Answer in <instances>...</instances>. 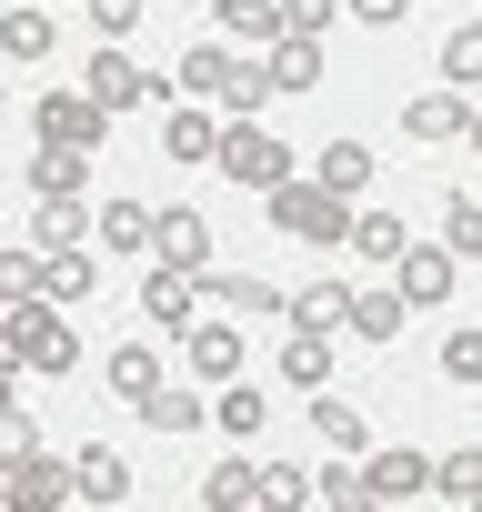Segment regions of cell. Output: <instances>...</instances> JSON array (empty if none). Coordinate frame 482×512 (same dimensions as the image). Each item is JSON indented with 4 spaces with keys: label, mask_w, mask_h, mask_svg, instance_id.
I'll use <instances>...</instances> for the list:
<instances>
[{
    "label": "cell",
    "mask_w": 482,
    "mask_h": 512,
    "mask_svg": "<svg viewBox=\"0 0 482 512\" xmlns=\"http://www.w3.org/2000/svg\"><path fill=\"white\" fill-rule=\"evenodd\" d=\"M91 181V151H71V141H41V161H31V191L51 201V191H81Z\"/></svg>",
    "instance_id": "27"
},
{
    "label": "cell",
    "mask_w": 482,
    "mask_h": 512,
    "mask_svg": "<svg viewBox=\"0 0 482 512\" xmlns=\"http://www.w3.org/2000/svg\"><path fill=\"white\" fill-rule=\"evenodd\" d=\"M161 262H171V272H191V282L211 272V221H201L191 201H171V211H161Z\"/></svg>",
    "instance_id": "13"
},
{
    "label": "cell",
    "mask_w": 482,
    "mask_h": 512,
    "mask_svg": "<svg viewBox=\"0 0 482 512\" xmlns=\"http://www.w3.org/2000/svg\"><path fill=\"white\" fill-rule=\"evenodd\" d=\"M161 151H171V161H211V151H221V121H211V111H161Z\"/></svg>",
    "instance_id": "23"
},
{
    "label": "cell",
    "mask_w": 482,
    "mask_h": 512,
    "mask_svg": "<svg viewBox=\"0 0 482 512\" xmlns=\"http://www.w3.org/2000/svg\"><path fill=\"white\" fill-rule=\"evenodd\" d=\"M312 502H332V512H342V502H372V492H362V472H342V462H322V472H312Z\"/></svg>",
    "instance_id": "39"
},
{
    "label": "cell",
    "mask_w": 482,
    "mask_h": 512,
    "mask_svg": "<svg viewBox=\"0 0 482 512\" xmlns=\"http://www.w3.org/2000/svg\"><path fill=\"white\" fill-rule=\"evenodd\" d=\"M402 312H412L402 282H392V292H362V302H352V332H362V342H402Z\"/></svg>",
    "instance_id": "28"
},
{
    "label": "cell",
    "mask_w": 482,
    "mask_h": 512,
    "mask_svg": "<svg viewBox=\"0 0 482 512\" xmlns=\"http://www.w3.org/2000/svg\"><path fill=\"white\" fill-rule=\"evenodd\" d=\"M41 292H51L61 312H81V302L101 292V272H91V251H41Z\"/></svg>",
    "instance_id": "16"
},
{
    "label": "cell",
    "mask_w": 482,
    "mask_h": 512,
    "mask_svg": "<svg viewBox=\"0 0 482 512\" xmlns=\"http://www.w3.org/2000/svg\"><path fill=\"white\" fill-rule=\"evenodd\" d=\"M442 372H452V382H482V332H452V342H442Z\"/></svg>",
    "instance_id": "40"
},
{
    "label": "cell",
    "mask_w": 482,
    "mask_h": 512,
    "mask_svg": "<svg viewBox=\"0 0 482 512\" xmlns=\"http://www.w3.org/2000/svg\"><path fill=\"white\" fill-rule=\"evenodd\" d=\"M11 502H81V462H41V452H31V462L11 472Z\"/></svg>",
    "instance_id": "21"
},
{
    "label": "cell",
    "mask_w": 482,
    "mask_h": 512,
    "mask_svg": "<svg viewBox=\"0 0 482 512\" xmlns=\"http://www.w3.org/2000/svg\"><path fill=\"white\" fill-rule=\"evenodd\" d=\"M312 422H322L332 452H362V412H352V402H312Z\"/></svg>",
    "instance_id": "37"
},
{
    "label": "cell",
    "mask_w": 482,
    "mask_h": 512,
    "mask_svg": "<svg viewBox=\"0 0 482 512\" xmlns=\"http://www.w3.org/2000/svg\"><path fill=\"white\" fill-rule=\"evenodd\" d=\"M61 31H51V11H0V51H11V61H41Z\"/></svg>",
    "instance_id": "31"
},
{
    "label": "cell",
    "mask_w": 482,
    "mask_h": 512,
    "mask_svg": "<svg viewBox=\"0 0 482 512\" xmlns=\"http://www.w3.org/2000/svg\"><path fill=\"white\" fill-rule=\"evenodd\" d=\"M272 231H292V241H312V251H352V201L332 191V181H282L272 191Z\"/></svg>",
    "instance_id": "3"
},
{
    "label": "cell",
    "mask_w": 482,
    "mask_h": 512,
    "mask_svg": "<svg viewBox=\"0 0 482 512\" xmlns=\"http://www.w3.org/2000/svg\"><path fill=\"white\" fill-rule=\"evenodd\" d=\"M101 241L111 251H161V211L151 201H101Z\"/></svg>",
    "instance_id": "17"
},
{
    "label": "cell",
    "mask_w": 482,
    "mask_h": 512,
    "mask_svg": "<svg viewBox=\"0 0 482 512\" xmlns=\"http://www.w3.org/2000/svg\"><path fill=\"white\" fill-rule=\"evenodd\" d=\"M262 502H312V472L302 462H262Z\"/></svg>",
    "instance_id": "38"
},
{
    "label": "cell",
    "mask_w": 482,
    "mask_h": 512,
    "mask_svg": "<svg viewBox=\"0 0 482 512\" xmlns=\"http://www.w3.org/2000/svg\"><path fill=\"white\" fill-rule=\"evenodd\" d=\"M31 131H41V141H71V151H101L111 111H101L91 91H41V101H31Z\"/></svg>",
    "instance_id": "5"
},
{
    "label": "cell",
    "mask_w": 482,
    "mask_h": 512,
    "mask_svg": "<svg viewBox=\"0 0 482 512\" xmlns=\"http://www.w3.org/2000/svg\"><path fill=\"white\" fill-rule=\"evenodd\" d=\"M352 21H372V31H402V21H412V0H352Z\"/></svg>",
    "instance_id": "43"
},
{
    "label": "cell",
    "mask_w": 482,
    "mask_h": 512,
    "mask_svg": "<svg viewBox=\"0 0 482 512\" xmlns=\"http://www.w3.org/2000/svg\"><path fill=\"white\" fill-rule=\"evenodd\" d=\"M442 81H482V21H462L442 41Z\"/></svg>",
    "instance_id": "35"
},
{
    "label": "cell",
    "mask_w": 482,
    "mask_h": 512,
    "mask_svg": "<svg viewBox=\"0 0 482 512\" xmlns=\"http://www.w3.org/2000/svg\"><path fill=\"white\" fill-rule=\"evenodd\" d=\"M181 362H191V382L221 392V382H241V332H231V322H191V332H181Z\"/></svg>",
    "instance_id": "11"
},
{
    "label": "cell",
    "mask_w": 482,
    "mask_h": 512,
    "mask_svg": "<svg viewBox=\"0 0 482 512\" xmlns=\"http://www.w3.org/2000/svg\"><path fill=\"white\" fill-rule=\"evenodd\" d=\"M81 91L121 121V111H141V101H151V71H141L131 51H91V61H81Z\"/></svg>",
    "instance_id": "8"
},
{
    "label": "cell",
    "mask_w": 482,
    "mask_h": 512,
    "mask_svg": "<svg viewBox=\"0 0 482 512\" xmlns=\"http://www.w3.org/2000/svg\"><path fill=\"white\" fill-rule=\"evenodd\" d=\"M372 171H382V161H372V151H362V141H332V151H322V161H312V181H332V191H342V201H362V191H372Z\"/></svg>",
    "instance_id": "24"
},
{
    "label": "cell",
    "mask_w": 482,
    "mask_h": 512,
    "mask_svg": "<svg viewBox=\"0 0 482 512\" xmlns=\"http://www.w3.org/2000/svg\"><path fill=\"white\" fill-rule=\"evenodd\" d=\"M432 472H442L432 452L392 442V452H372V462H362V492H372V502H422V492H432Z\"/></svg>",
    "instance_id": "9"
},
{
    "label": "cell",
    "mask_w": 482,
    "mask_h": 512,
    "mask_svg": "<svg viewBox=\"0 0 482 512\" xmlns=\"http://www.w3.org/2000/svg\"><path fill=\"white\" fill-rule=\"evenodd\" d=\"M211 422H221L231 442H252V432H262V392H252V382H221V392H211Z\"/></svg>",
    "instance_id": "30"
},
{
    "label": "cell",
    "mask_w": 482,
    "mask_h": 512,
    "mask_svg": "<svg viewBox=\"0 0 482 512\" xmlns=\"http://www.w3.org/2000/svg\"><path fill=\"white\" fill-rule=\"evenodd\" d=\"M442 241L462 262H482V201H442Z\"/></svg>",
    "instance_id": "34"
},
{
    "label": "cell",
    "mask_w": 482,
    "mask_h": 512,
    "mask_svg": "<svg viewBox=\"0 0 482 512\" xmlns=\"http://www.w3.org/2000/svg\"><path fill=\"white\" fill-rule=\"evenodd\" d=\"M282 382L292 392H332V332H292L282 342Z\"/></svg>",
    "instance_id": "19"
},
{
    "label": "cell",
    "mask_w": 482,
    "mask_h": 512,
    "mask_svg": "<svg viewBox=\"0 0 482 512\" xmlns=\"http://www.w3.org/2000/svg\"><path fill=\"white\" fill-rule=\"evenodd\" d=\"M352 251H362V262H402V251H412V231H402V211H352Z\"/></svg>",
    "instance_id": "22"
},
{
    "label": "cell",
    "mask_w": 482,
    "mask_h": 512,
    "mask_svg": "<svg viewBox=\"0 0 482 512\" xmlns=\"http://www.w3.org/2000/svg\"><path fill=\"white\" fill-rule=\"evenodd\" d=\"M211 21H221V41H231V51H252V61H272V51L292 41L282 0H211Z\"/></svg>",
    "instance_id": "7"
},
{
    "label": "cell",
    "mask_w": 482,
    "mask_h": 512,
    "mask_svg": "<svg viewBox=\"0 0 482 512\" xmlns=\"http://www.w3.org/2000/svg\"><path fill=\"white\" fill-rule=\"evenodd\" d=\"M81 11H91V31H111V41H121V31L151 11V0H81Z\"/></svg>",
    "instance_id": "42"
},
{
    "label": "cell",
    "mask_w": 482,
    "mask_h": 512,
    "mask_svg": "<svg viewBox=\"0 0 482 512\" xmlns=\"http://www.w3.org/2000/svg\"><path fill=\"white\" fill-rule=\"evenodd\" d=\"M81 502H131V462L91 442V452H81Z\"/></svg>",
    "instance_id": "29"
},
{
    "label": "cell",
    "mask_w": 482,
    "mask_h": 512,
    "mask_svg": "<svg viewBox=\"0 0 482 512\" xmlns=\"http://www.w3.org/2000/svg\"><path fill=\"white\" fill-rule=\"evenodd\" d=\"M352 11V0H282V21H292V41H322L332 21Z\"/></svg>",
    "instance_id": "36"
},
{
    "label": "cell",
    "mask_w": 482,
    "mask_h": 512,
    "mask_svg": "<svg viewBox=\"0 0 482 512\" xmlns=\"http://www.w3.org/2000/svg\"><path fill=\"white\" fill-rule=\"evenodd\" d=\"M241 61H252V51H231V41H191V51H181V71H171V91H181V101H211V111L231 121Z\"/></svg>",
    "instance_id": "4"
},
{
    "label": "cell",
    "mask_w": 482,
    "mask_h": 512,
    "mask_svg": "<svg viewBox=\"0 0 482 512\" xmlns=\"http://www.w3.org/2000/svg\"><path fill=\"white\" fill-rule=\"evenodd\" d=\"M452 272H462V251H452V241H412L402 262H392V282H402L412 312H442V302H452Z\"/></svg>",
    "instance_id": "6"
},
{
    "label": "cell",
    "mask_w": 482,
    "mask_h": 512,
    "mask_svg": "<svg viewBox=\"0 0 482 512\" xmlns=\"http://www.w3.org/2000/svg\"><path fill=\"white\" fill-rule=\"evenodd\" d=\"M462 141H472V161H482V111H472V131H462Z\"/></svg>",
    "instance_id": "44"
},
{
    "label": "cell",
    "mask_w": 482,
    "mask_h": 512,
    "mask_svg": "<svg viewBox=\"0 0 482 512\" xmlns=\"http://www.w3.org/2000/svg\"><path fill=\"white\" fill-rule=\"evenodd\" d=\"M31 241L41 251H81V241H101V211H81V191H51L31 211Z\"/></svg>",
    "instance_id": "12"
},
{
    "label": "cell",
    "mask_w": 482,
    "mask_h": 512,
    "mask_svg": "<svg viewBox=\"0 0 482 512\" xmlns=\"http://www.w3.org/2000/svg\"><path fill=\"white\" fill-rule=\"evenodd\" d=\"M21 462H31V422H21V412H0V482H11Z\"/></svg>",
    "instance_id": "41"
},
{
    "label": "cell",
    "mask_w": 482,
    "mask_h": 512,
    "mask_svg": "<svg viewBox=\"0 0 482 512\" xmlns=\"http://www.w3.org/2000/svg\"><path fill=\"white\" fill-rule=\"evenodd\" d=\"M352 302H362V292H342V282L322 272V282L292 292V332H332V322H352Z\"/></svg>",
    "instance_id": "18"
},
{
    "label": "cell",
    "mask_w": 482,
    "mask_h": 512,
    "mask_svg": "<svg viewBox=\"0 0 482 512\" xmlns=\"http://www.w3.org/2000/svg\"><path fill=\"white\" fill-rule=\"evenodd\" d=\"M292 161H302V151H282L262 121H221V151H211V171H221L231 191H262V201H272L282 181H302Z\"/></svg>",
    "instance_id": "2"
},
{
    "label": "cell",
    "mask_w": 482,
    "mask_h": 512,
    "mask_svg": "<svg viewBox=\"0 0 482 512\" xmlns=\"http://www.w3.org/2000/svg\"><path fill=\"white\" fill-rule=\"evenodd\" d=\"M201 302L211 312H241V322H292V292H272L252 272H201Z\"/></svg>",
    "instance_id": "10"
},
{
    "label": "cell",
    "mask_w": 482,
    "mask_h": 512,
    "mask_svg": "<svg viewBox=\"0 0 482 512\" xmlns=\"http://www.w3.org/2000/svg\"><path fill=\"white\" fill-rule=\"evenodd\" d=\"M131 412H141L161 442H181V432H201V422H211V402H191V392H171V382H161L151 402H131Z\"/></svg>",
    "instance_id": "25"
},
{
    "label": "cell",
    "mask_w": 482,
    "mask_h": 512,
    "mask_svg": "<svg viewBox=\"0 0 482 512\" xmlns=\"http://www.w3.org/2000/svg\"><path fill=\"white\" fill-rule=\"evenodd\" d=\"M432 492H442V502H462V512H482V452H442Z\"/></svg>",
    "instance_id": "32"
},
{
    "label": "cell",
    "mask_w": 482,
    "mask_h": 512,
    "mask_svg": "<svg viewBox=\"0 0 482 512\" xmlns=\"http://www.w3.org/2000/svg\"><path fill=\"white\" fill-rule=\"evenodd\" d=\"M0 352H11L21 372H81V322H71L51 292L0 302Z\"/></svg>",
    "instance_id": "1"
},
{
    "label": "cell",
    "mask_w": 482,
    "mask_h": 512,
    "mask_svg": "<svg viewBox=\"0 0 482 512\" xmlns=\"http://www.w3.org/2000/svg\"><path fill=\"white\" fill-rule=\"evenodd\" d=\"M141 312H151L161 332H191V312H201V282H191V272H171V262H151V282H141Z\"/></svg>",
    "instance_id": "14"
},
{
    "label": "cell",
    "mask_w": 482,
    "mask_h": 512,
    "mask_svg": "<svg viewBox=\"0 0 482 512\" xmlns=\"http://www.w3.org/2000/svg\"><path fill=\"white\" fill-rule=\"evenodd\" d=\"M272 81L282 91H322V41H282L272 51Z\"/></svg>",
    "instance_id": "33"
},
{
    "label": "cell",
    "mask_w": 482,
    "mask_h": 512,
    "mask_svg": "<svg viewBox=\"0 0 482 512\" xmlns=\"http://www.w3.org/2000/svg\"><path fill=\"white\" fill-rule=\"evenodd\" d=\"M402 131H412V141H462V131H472V101H462V91H422V101L402 111Z\"/></svg>",
    "instance_id": "15"
},
{
    "label": "cell",
    "mask_w": 482,
    "mask_h": 512,
    "mask_svg": "<svg viewBox=\"0 0 482 512\" xmlns=\"http://www.w3.org/2000/svg\"><path fill=\"white\" fill-rule=\"evenodd\" d=\"M201 502H211V512H252V502H262V462H221V472H201Z\"/></svg>",
    "instance_id": "26"
},
{
    "label": "cell",
    "mask_w": 482,
    "mask_h": 512,
    "mask_svg": "<svg viewBox=\"0 0 482 512\" xmlns=\"http://www.w3.org/2000/svg\"><path fill=\"white\" fill-rule=\"evenodd\" d=\"M101 382H111L121 402H151V392H161V352H151V342H121V352L101 362Z\"/></svg>",
    "instance_id": "20"
}]
</instances>
